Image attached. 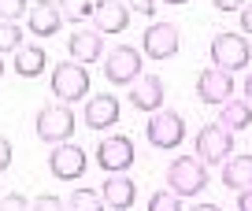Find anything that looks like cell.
I'll return each instance as SVG.
<instances>
[{
	"label": "cell",
	"mask_w": 252,
	"mask_h": 211,
	"mask_svg": "<svg viewBox=\"0 0 252 211\" xmlns=\"http://www.w3.org/2000/svg\"><path fill=\"white\" fill-rule=\"evenodd\" d=\"M237 211H252V189L237 193Z\"/></svg>",
	"instance_id": "4dcf8cb0"
},
{
	"label": "cell",
	"mask_w": 252,
	"mask_h": 211,
	"mask_svg": "<svg viewBox=\"0 0 252 211\" xmlns=\"http://www.w3.org/2000/svg\"><path fill=\"white\" fill-rule=\"evenodd\" d=\"M193 149H197V159L204 167L208 163H226L230 152H234V133H230L222 122H212V126H204V130L197 133Z\"/></svg>",
	"instance_id": "8992f818"
},
{
	"label": "cell",
	"mask_w": 252,
	"mask_h": 211,
	"mask_svg": "<svg viewBox=\"0 0 252 211\" xmlns=\"http://www.w3.org/2000/svg\"><path fill=\"white\" fill-rule=\"evenodd\" d=\"M11 167V141L0 137V171H8Z\"/></svg>",
	"instance_id": "f1b7e54d"
},
{
	"label": "cell",
	"mask_w": 252,
	"mask_h": 211,
	"mask_svg": "<svg viewBox=\"0 0 252 211\" xmlns=\"http://www.w3.org/2000/svg\"><path fill=\"white\" fill-rule=\"evenodd\" d=\"M167 181H171V193H178V196H197L200 189L208 185V171H204V163H200L197 156H178L171 163V171H167Z\"/></svg>",
	"instance_id": "277c9868"
},
{
	"label": "cell",
	"mask_w": 252,
	"mask_h": 211,
	"mask_svg": "<svg viewBox=\"0 0 252 211\" xmlns=\"http://www.w3.org/2000/svg\"><path fill=\"white\" fill-rule=\"evenodd\" d=\"M163 78L159 74H141V78L134 82V89H130V104H134L137 111H149V115H156L159 108H163Z\"/></svg>",
	"instance_id": "7c38bea8"
},
{
	"label": "cell",
	"mask_w": 252,
	"mask_h": 211,
	"mask_svg": "<svg viewBox=\"0 0 252 211\" xmlns=\"http://www.w3.org/2000/svg\"><path fill=\"white\" fill-rule=\"evenodd\" d=\"M108 204H104L100 193H93V189H74L71 196H67V211H104Z\"/></svg>",
	"instance_id": "44dd1931"
},
{
	"label": "cell",
	"mask_w": 252,
	"mask_h": 211,
	"mask_svg": "<svg viewBox=\"0 0 252 211\" xmlns=\"http://www.w3.org/2000/svg\"><path fill=\"white\" fill-rule=\"evenodd\" d=\"M222 185L226 189H237V193H245V189H252V156H234L222 163Z\"/></svg>",
	"instance_id": "ac0fdd59"
},
{
	"label": "cell",
	"mask_w": 252,
	"mask_h": 211,
	"mask_svg": "<svg viewBox=\"0 0 252 211\" xmlns=\"http://www.w3.org/2000/svg\"><path fill=\"white\" fill-rule=\"evenodd\" d=\"M234 74H226V70H219V67H208V70H200V78H197V96H200V104H226V100H234Z\"/></svg>",
	"instance_id": "30bf717a"
},
{
	"label": "cell",
	"mask_w": 252,
	"mask_h": 211,
	"mask_svg": "<svg viewBox=\"0 0 252 211\" xmlns=\"http://www.w3.org/2000/svg\"><path fill=\"white\" fill-rule=\"evenodd\" d=\"M19 48H23V26L19 23H0V56L19 52Z\"/></svg>",
	"instance_id": "603a6c76"
},
{
	"label": "cell",
	"mask_w": 252,
	"mask_h": 211,
	"mask_svg": "<svg viewBox=\"0 0 252 211\" xmlns=\"http://www.w3.org/2000/svg\"><path fill=\"white\" fill-rule=\"evenodd\" d=\"M219 122L226 126L230 133L252 126V108H249V100H226V104H222V111H219Z\"/></svg>",
	"instance_id": "ffe728a7"
},
{
	"label": "cell",
	"mask_w": 252,
	"mask_h": 211,
	"mask_svg": "<svg viewBox=\"0 0 252 211\" xmlns=\"http://www.w3.org/2000/svg\"><path fill=\"white\" fill-rule=\"evenodd\" d=\"M189 211H222L219 204H197V208H189Z\"/></svg>",
	"instance_id": "836d02e7"
},
{
	"label": "cell",
	"mask_w": 252,
	"mask_h": 211,
	"mask_svg": "<svg viewBox=\"0 0 252 211\" xmlns=\"http://www.w3.org/2000/svg\"><path fill=\"white\" fill-rule=\"evenodd\" d=\"M241 30L252 33V4H245V8H241Z\"/></svg>",
	"instance_id": "1f68e13d"
},
{
	"label": "cell",
	"mask_w": 252,
	"mask_h": 211,
	"mask_svg": "<svg viewBox=\"0 0 252 211\" xmlns=\"http://www.w3.org/2000/svg\"><path fill=\"white\" fill-rule=\"evenodd\" d=\"M104 78L111 86H134L141 78V52L134 45H115L104 60Z\"/></svg>",
	"instance_id": "52a82bcc"
},
{
	"label": "cell",
	"mask_w": 252,
	"mask_h": 211,
	"mask_svg": "<svg viewBox=\"0 0 252 211\" xmlns=\"http://www.w3.org/2000/svg\"><path fill=\"white\" fill-rule=\"evenodd\" d=\"M23 11H30L26 0H0V23H15L23 19Z\"/></svg>",
	"instance_id": "d4e9b609"
},
{
	"label": "cell",
	"mask_w": 252,
	"mask_h": 211,
	"mask_svg": "<svg viewBox=\"0 0 252 211\" xmlns=\"http://www.w3.org/2000/svg\"><path fill=\"white\" fill-rule=\"evenodd\" d=\"M60 4H52V0H37V4H30V11H26V26H30V33H37V37H52V33H60Z\"/></svg>",
	"instance_id": "9a60e30c"
},
{
	"label": "cell",
	"mask_w": 252,
	"mask_h": 211,
	"mask_svg": "<svg viewBox=\"0 0 252 211\" xmlns=\"http://www.w3.org/2000/svg\"><path fill=\"white\" fill-rule=\"evenodd\" d=\"M245 100H249V108H252V74L245 78Z\"/></svg>",
	"instance_id": "d6a6232c"
},
{
	"label": "cell",
	"mask_w": 252,
	"mask_h": 211,
	"mask_svg": "<svg viewBox=\"0 0 252 211\" xmlns=\"http://www.w3.org/2000/svg\"><path fill=\"white\" fill-rule=\"evenodd\" d=\"M130 11H141V15H156V0H126Z\"/></svg>",
	"instance_id": "83f0119b"
},
{
	"label": "cell",
	"mask_w": 252,
	"mask_h": 211,
	"mask_svg": "<svg viewBox=\"0 0 252 211\" xmlns=\"http://www.w3.org/2000/svg\"><path fill=\"white\" fill-rule=\"evenodd\" d=\"M219 11H241L245 8V0H212Z\"/></svg>",
	"instance_id": "f546056e"
},
{
	"label": "cell",
	"mask_w": 252,
	"mask_h": 211,
	"mask_svg": "<svg viewBox=\"0 0 252 211\" xmlns=\"http://www.w3.org/2000/svg\"><path fill=\"white\" fill-rule=\"evenodd\" d=\"M141 52L149 60H171L178 52V26L174 23H152L141 37Z\"/></svg>",
	"instance_id": "9c48e42d"
},
{
	"label": "cell",
	"mask_w": 252,
	"mask_h": 211,
	"mask_svg": "<svg viewBox=\"0 0 252 211\" xmlns=\"http://www.w3.org/2000/svg\"><path fill=\"white\" fill-rule=\"evenodd\" d=\"M89 93V70L82 63H56L52 67V96L60 104H74Z\"/></svg>",
	"instance_id": "3957f363"
},
{
	"label": "cell",
	"mask_w": 252,
	"mask_h": 211,
	"mask_svg": "<svg viewBox=\"0 0 252 211\" xmlns=\"http://www.w3.org/2000/svg\"><path fill=\"white\" fill-rule=\"evenodd\" d=\"M249 60H252V52H249V41L241 33H215L212 37V63L219 70H226V74L245 70Z\"/></svg>",
	"instance_id": "5b68a950"
},
{
	"label": "cell",
	"mask_w": 252,
	"mask_h": 211,
	"mask_svg": "<svg viewBox=\"0 0 252 211\" xmlns=\"http://www.w3.org/2000/svg\"><path fill=\"white\" fill-rule=\"evenodd\" d=\"M67 48H71L74 63H96L104 56V33L100 30H86V26H78V33H71L67 37Z\"/></svg>",
	"instance_id": "5bb4252c"
},
{
	"label": "cell",
	"mask_w": 252,
	"mask_h": 211,
	"mask_svg": "<svg viewBox=\"0 0 252 211\" xmlns=\"http://www.w3.org/2000/svg\"><path fill=\"white\" fill-rule=\"evenodd\" d=\"M100 196L111 211H126V208H134V200H137V185L126 174H108V181L100 185Z\"/></svg>",
	"instance_id": "2e32d148"
},
{
	"label": "cell",
	"mask_w": 252,
	"mask_h": 211,
	"mask_svg": "<svg viewBox=\"0 0 252 211\" xmlns=\"http://www.w3.org/2000/svg\"><path fill=\"white\" fill-rule=\"evenodd\" d=\"M0 78H4V60H0Z\"/></svg>",
	"instance_id": "d590c367"
},
{
	"label": "cell",
	"mask_w": 252,
	"mask_h": 211,
	"mask_svg": "<svg viewBox=\"0 0 252 211\" xmlns=\"http://www.w3.org/2000/svg\"><path fill=\"white\" fill-rule=\"evenodd\" d=\"M149 211H186V208H182V196H178V193L159 189V193L149 196Z\"/></svg>",
	"instance_id": "cb8c5ba5"
},
{
	"label": "cell",
	"mask_w": 252,
	"mask_h": 211,
	"mask_svg": "<svg viewBox=\"0 0 252 211\" xmlns=\"http://www.w3.org/2000/svg\"><path fill=\"white\" fill-rule=\"evenodd\" d=\"M96 163H100L108 174L130 171V167H134V141L126 137V133H111V137H104L100 149H96Z\"/></svg>",
	"instance_id": "ba28073f"
},
{
	"label": "cell",
	"mask_w": 252,
	"mask_h": 211,
	"mask_svg": "<svg viewBox=\"0 0 252 211\" xmlns=\"http://www.w3.org/2000/svg\"><path fill=\"white\" fill-rule=\"evenodd\" d=\"M145 137H149L152 149H178L182 137H186V119L178 115V111H163L159 108L156 115H149V122H145Z\"/></svg>",
	"instance_id": "7a4b0ae2"
},
{
	"label": "cell",
	"mask_w": 252,
	"mask_h": 211,
	"mask_svg": "<svg viewBox=\"0 0 252 211\" xmlns=\"http://www.w3.org/2000/svg\"><path fill=\"white\" fill-rule=\"evenodd\" d=\"M56 4H60V15L67 19V23H78L82 26V19L93 15V4H96V0H56Z\"/></svg>",
	"instance_id": "7402d4cb"
},
{
	"label": "cell",
	"mask_w": 252,
	"mask_h": 211,
	"mask_svg": "<svg viewBox=\"0 0 252 211\" xmlns=\"http://www.w3.org/2000/svg\"><path fill=\"white\" fill-rule=\"evenodd\" d=\"M0 196H4V189H0Z\"/></svg>",
	"instance_id": "8d00e7d4"
},
{
	"label": "cell",
	"mask_w": 252,
	"mask_h": 211,
	"mask_svg": "<svg viewBox=\"0 0 252 211\" xmlns=\"http://www.w3.org/2000/svg\"><path fill=\"white\" fill-rule=\"evenodd\" d=\"M30 211H67V200H60V196H37L30 204Z\"/></svg>",
	"instance_id": "484cf974"
},
{
	"label": "cell",
	"mask_w": 252,
	"mask_h": 211,
	"mask_svg": "<svg viewBox=\"0 0 252 211\" xmlns=\"http://www.w3.org/2000/svg\"><path fill=\"white\" fill-rule=\"evenodd\" d=\"M111 122H119V100H115V93L89 96V104H86V126H89V130H108Z\"/></svg>",
	"instance_id": "e0dca14e"
},
{
	"label": "cell",
	"mask_w": 252,
	"mask_h": 211,
	"mask_svg": "<svg viewBox=\"0 0 252 211\" xmlns=\"http://www.w3.org/2000/svg\"><path fill=\"white\" fill-rule=\"evenodd\" d=\"M93 19L100 33H123L130 26V8H126V0H96Z\"/></svg>",
	"instance_id": "4fadbf2b"
},
{
	"label": "cell",
	"mask_w": 252,
	"mask_h": 211,
	"mask_svg": "<svg viewBox=\"0 0 252 211\" xmlns=\"http://www.w3.org/2000/svg\"><path fill=\"white\" fill-rule=\"evenodd\" d=\"M48 167H52V174L60 181H78L82 174H86V152L78 149V145H56L52 156H48Z\"/></svg>",
	"instance_id": "8fae6325"
},
{
	"label": "cell",
	"mask_w": 252,
	"mask_h": 211,
	"mask_svg": "<svg viewBox=\"0 0 252 211\" xmlns=\"http://www.w3.org/2000/svg\"><path fill=\"white\" fill-rule=\"evenodd\" d=\"M163 4H186V0H163Z\"/></svg>",
	"instance_id": "e575fe53"
},
{
	"label": "cell",
	"mask_w": 252,
	"mask_h": 211,
	"mask_svg": "<svg viewBox=\"0 0 252 211\" xmlns=\"http://www.w3.org/2000/svg\"><path fill=\"white\" fill-rule=\"evenodd\" d=\"M0 211H30V204H26L23 193H8L0 196Z\"/></svg>",
	"instance_id": "4316f807"
},
{
	"label": "cell",
	"mask_w": 252,
	"mask_h": 211,
	"mask_svg": "<svg viewBox=\"0 0 252 211\" xmlns=\"http://www.w3.org/2000/svg\"><path fill=\"white\" fill-rule=\"evenodd\" d=\"M74 133V111L67 108V104H45V108L37 111V137L45 141V145H67Z\"/></svg>",
	"instance_id": "6da1fadb"
},
{
	"label": "cell",
	"mask_w": 252,
	"mask_h": 211,
	"mask_svg": "<svg viewBox=\"0 0 252 211\" xmlns=\"http://www.w3.org/2000/svg\"><path fill=\"white\" fill-rule=\"evenodd\" d=\"M45 63H48V56H45L41 45H23L15 52V74L19 78H37L41 70H45Z\"/></svg>",
	"instance_id": "d6986e66"
}]
</instances>
